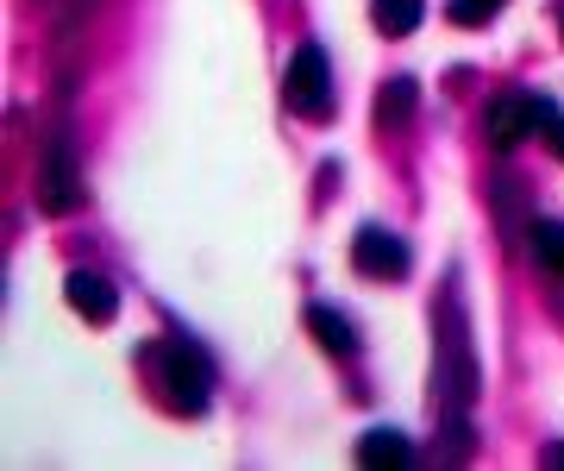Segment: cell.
Instances as JSON below:
<instances>
[{"mask_svg":"<svg viewBox=\"0 0 564 471\" xmlns=\"http://www.w3.org/2000/svg\"><path fill=\"white\" fill-rule=\"evenodd\" d=\"M307 333H314V346L321 352H333V358H351V352H358V328H351V321H345L339 308H326V302H307Z\"/></svg>","mask_w":564,"mask_h":471,"instance_id":"52a82bcc","label":"cell"},{"mask_svg":"<svg viewBox=\"0 0 564 471\" xmlns=\"http://www.w3.org/2000/svg\"><path fill=\"white\" fill-rule=\"evenodd\" d=\"M558 25H564V0H558Z\"/></svg>","mask_w":564,"mask_h":471,"instance_id":"9a60e30c","label":"cell"},{"mask_svg":"<svg viewBox=\"0 0 564 471\" xmlns=\"http://www.w3.org/2000/svg\"><path fill=\"white\" fill-rule=\"evenodd\" d=\"M502 7H508V0H452L445 13H452V25H489Z\"/></svg>","mask_w":564,"mask_h":471,"instance_id":"7c38bea8","label":"cell"},{"mask_svg":"<svg viewBox=\"0 0 564 471\" xmlns=\"http://www.w3.org/2000/svg\"><path fill=\"white\" fill-rule=\"evenodd\" d=\"M552 120H558V107L545 101V95H527V88H508V95H496V101L484 107V139L496 144V151H514L521 139H533V132H545Z\"/></svg>","mask_w":564,"mask_h":471,"instance_id":"3957f363","label":"cell"},{"mask_svg":"<svg viewBox=\"0 0 564 471\" xmlns=\"http://www.w3.org/2000/svg\"><path fill=\"white\" fill-rule=\"evenodd\" d=\"M151 358V371H158V396L170 415H202L207 403H214V365H207V352L195 346V340H163V346L144 352Z\"/></svg>","mask_w":564,"mask_h":471,"instance_id":"6da1fadb","label":"cell"},{"mask_svg":"<svg viewBox=\"0 0 564 471\" xmlns=\"http://www.w3.org/2000/svg\"><path fill=\"white\" fill-rule=\"evenodd\" d=\"M545 139H552V151H558V158H564V114H558V120H552V126H545Z\"/></svg>","mask_w":564,"mask_h":471,"instance_id":"4fadbf2b","label":"cell"},{"mask_svg":"<svg viewBox=\"0 0 564 471\" xmlns=\"http://www.w3.org/2000/svg\"><path fill=\"white\" fill-rule=\"evenodd\" d=\"M370 20H377L383 39H408L426 20V0H370Z\"/></svg>","mask_w":564,"mask_h":471,"instance_id":"30bf717a","label":"cell"},{"mask_svg":"<svg viewBox=\"0 0 564 471\" xmlns=\"http://www.w3.org/2000/svg\"><path fill=\"white\" fill-rule=\"evenodd\" d=\"M358 459L364 465H408V459H414V440H408L402 428H370L358 440Z\"/></svg>","mask_w":564,"mask_h":471,"instance_id":"ba28073f","label":"cell"},{"mask_svg":"<svg viewBox=\"0 0 564 471\" xmlns=\"http://www.w3.org/2000/svg\"><path fill=\"white\" fill-rule=\"evenodd\" d=\"M63 296H69V308H76L82 321H113L120 314V289L107 283L101 270H69Z\"/></svg>","mask_w":564,"mask_h":471,"instance_id":"8992f818","label":"cell"},{"mask_svg":"<svg viewBox=\"0 0 564 471\" xmlns=\"http://www.w3.org/2000/svg\"><path fill=\"white\" fill-rule=\"evenodd\" d=\"M82 189H76V164H69V151L63 144H51L39 164V207L44 214H76Z\"/></svg>","mask_w":564,"mask_h":471,"instance_id":"5b68a950","label":"cell"},{"mask_svg":"<svg viewBox=\"0 0 564 471\" xmlns=\"http://www.w3.org/2000/svg\"><path fill=\"white\" fill-rule=\"evenodd\" d=\"M545 465H564V447H545Z\"/></svg>","mask_w":564,"mask_h":471,"instance_id":"5bb4252c","label":"cell"},{"mask_svg":"<svg viewBox=\"0 0 564 471\" xmlns=\"http://www.w3.org/2000/svg\"><path fill=\"white\" fill-rule=\"evenodd\" d=\"M414 107H421V88H414V76H389L383 95H377V126H383V132H395V126H402Z\"/></svg>","mask_w":564,"mask_h":471,"instance_id":"9c48e42d","label":"cell"},{"mask_svg":"<svg viewBox=\"0 0 564 471\" xmlns=\"http://www.w3.org/2000/svg\"><path fill=\"white\" fill-rule=\"evenodd\" d=\"M533 258H540L545 277H558V283H564V221H540V226H533Z\"/></svg>","mask_w":564,"mask_h":471,"instance_id":"8fae6325","label":"cell"},{"mask_svg":"<svg viewBox=\"0 0 564 471\" xmlns=\"http://www.w3.org/2000/svg\"><path fill=\"white\" fill-rule=\"evenodd\" d=\"M351 265L364 277H377V283H395V277H408V246L389 226H364L358 239H351Z\"/></svg>","mask_w":564,"mask_h":471,"instance_id":"277c9868","label":"cell"},{"mask_svg":"<svg viewBox=\"0 0 564 471\" xmlns=\"http://www.w3.org/2000/svg\"><path fill=\"white\" fill-rule=\"evenodd\" d=\"M282 101L295 120H333V63L321 44H302L282 69Z\"/></svg>","mask_w":564,"mask_h":471,"instance_id":"7a4b0ae2","label":"cell"}]
</instances>
